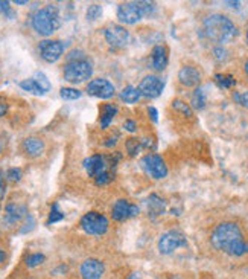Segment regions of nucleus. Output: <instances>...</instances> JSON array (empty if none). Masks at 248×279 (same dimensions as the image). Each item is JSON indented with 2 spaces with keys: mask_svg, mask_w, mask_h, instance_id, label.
<instances>
[{
  "mask_svg": "<svg viewBox=\"0 0 248 279\" xmlns=\"http://www.w3.org/2000/svg\"><path fill=\"white\" fill-rule=\"evenodd\" d=\"M210 243L215 249L225 252L231 256H242L248 253V243L243 241L242 231L234 223H221L215 228L210 237Z\"/></svg>",
  "mask_w": 248,
  "mask_h": 279,
  "instance_id": "nucleus-1",
  "label": "nucleus"
},
{
  "mask_svg": "<svg viewBox=\"0 0 248 279\" xmlns=\"http://www.w3.org/2000/svg\"><path fill=\"white\" fill-rule=\"evenodd\" d=\"M204 34L215 43H228L237 35L234 23L224 14H212L203 22Z\"/></svg>",
  "mask_w": 248,
  "mask_h": 279,
  "instance_id": "nucleus-2",
  "label": "nucleus"
},
{
  "mask_svg": "<svg viewBox=\"0 0 248 279\" xmlns=\"http://www.w3.org/2000/svg\"><path fill=\"white\" fill-rule=\"evenodd\" d=\"M32 26L40 35H51L60 28V13L54 5H47L38 10L32 17Z\"/></svg>",
  "mask_w": 248,
  "mask_h": 279,
  "instance_id": "nucleus-3",
  "label": "nucleus"
},
{
  "mask_svg": "<svg viewBox=\"0 0 248 279\" xmlns=\"http://www.w3.org/2000/svg\"><path fill=\"white\" fill-rule=\"evenodd\" d=\"M93 74V67L87 60H76V61H69L64 66V80L73 84L82 83L88 80Z\"/></svg>",
  "mask_w": 248,
  "mask_h": 279,
  "instance_id": "nucleus-4",
  "label": "nucleus"
},
{
  "mask_svg": "<svg viewBox=\"0 0 248 279\" xmlns=\"http://www.w3.org/2000/svg\"><path fill=\"white\" fill-rule=\"evenodd\" d=\"M81 228L88 235H104L108 229V220L99 212H87L81 218Z\"/></svg>",
  "mask_w": 248,
  "mask_h": 279,
  "instance_id": "nucleus-5",
  "label": "nucleus"
},
{
  "mask_svg": "<svg viewBox=\"0 0 248 279\" xmlns=\"http://www.w3.org/2000/svg\"><path fill=\"white\" fill-rule=\"evenodd\" d=\"M140 166L154 179H163L168 176V166H166L165 160L156 153L145 156L140 162Z\"/></svg>",
  "mask_w": 248,
  "mask_h": 279,
  "instance_id": "nucleus-6",
  "label": "nucleus"
},
{
  "mask_svg": "<svg viewBox=\"0 0 248 279\" xmlns=\"http://www.w3.org/2000/svg\"><path fill=\"white\" fill-rule=\"evenodd\" d=\"M183 246H186V237L184 234L175 229L168 231L159 240V250L162 255H171L172 252H175L178 247H183Z\"/></svg>",
  "mask_w": 248,
  "mask_h": 279,
  "instance_id": "nucleus-7",
  "label": "nucleus"
},
{
  "mask_svg": "<svg viewBox=\"0 0 248 279\" xmlns=\"http://www.w3.org/2000/svg\"><path fill=\"white\" fill-rule=\"evenodd\" d=\"M143 17L145 16L140 2H123L117 8V19L125 25H134Z\"/></svg>",
  "mask_w": 248,
  "mask_h": 279,
  "instance_id": "nucleus-8",
  "label": "nucleus"
},
{
  "mask_svg": "<svg viewBox=\"0 0 248 279\" xmlns=\"http://www.w3.org/2000/svg\"><path fill=\"white\" fill-rule=\"evenodd\" d=\"M41 58L47 63H55L61 58L64 52V46L60 40H43L38 44Z\"/></svg>",
  "mask_w": 248,
  "mask_h": 279,
  "instance_id": "nucleus-9",
  "label": "nucleus"
},
{
  "mask_svg": "<svg viewBox=\"0 0 248 279\" xmlns=\"http://www.w3.org/2000/svg\"><path fill=\"white\" fill-rule=\"evenodd\" d=\"M165 87V80L156 75H148L142 80L140 86H139V92L140 95L146 96V98H157L162 95Z\"/></svg>",
  "mask_w": 248,
  "mask_h": 279,
  "instance_id": "nucleus-10",
  "label": "nucleus"
},
{
  "mask_svg": "<svg viewBox=\"0 0 248 279\" xmlns=\"http://www.w3.org/2000/svg\"><path fill=\"white\" fill-rule=\"evenodd\" d=\"M87 93L101 99H110L114 95V86L105 78H96L87 84Z\"/></svg>",
  "mask_w": 248,
  "mask_h": 279,
  "instance_id": "nucleus-11",
  "label": "nucleus"
},
{
  "mask_svg": "<svg viewBox=\"0 0 248 279\" xmlns=\"http://www.w3.org/2000/svg\"><path fill=\"white\" fill-rule=\"evenodd\" d=\"M104 35L108 44L114 47H125L130 41V32L123 26H119V25H110L105 29Z\"/></svg>",
  "mask_w": 248,
  "mask_h": 279,
  "instance_id": "nucleus-12",
  "label": "nucleus"
},
{
  "mask_svg": "<svg viewBox=\"0 0 248 279\" xmlns=\"http://www.w3.org/2000/svg\"><path fill=\"white\" fill-rule=\"evenodd\" d=\"M79 271H81L82 279H101L104 271H105V265H104L102 261L90 258V259H85L81 264Z\"/></svg>",
  "mask_w": 248,
  "mask_h": 279,
  "instance_id": "nucleus-13",
  "label": "nucleus"
},
{
  "mask_svg": "<svg viewBox=\"0 0 248 279\" xmlns=\"http://www.w3.org/2000/svg\"><path fill=\"white\" fill-rule=\"evenodd\" d=\"M137 214H139V207L133 203H128L123 198L117 200L113 206V211H111V217L116 221H123L127 218L136 217Z\"/></svg>",
  "mask_w": 248,
  "mask_h": 279,
  "instance_id": "nucleus-14",
  "label": "nucleus"
},
{
  "mask_svg": "<svg viewBox=\"0 0 248 279\" xmlns=\"http://www.w3.org/2000/svg\"><path fill=\"white\" fill-rule=\"evenodd\" d=\"M107 165H108L107 157H104L101 154L90 156L88 159L84 160V168L87 170L88 176H91V177H97L99 174L107 171Z\"/></svg>",
  "mask_w": 248,
  "mask_h": 279,
  "instance_id": "nucleus-15",
  "label": "nucleus"
},
{
  "mask_svg": "<svg viewBox=\"0 0 248 279\" xmlns=\"http://www.w3.org/2000/svg\"><path fill=\"white\" fill-rule=\"evenodd\" d=\"M169 60L168 47L165 46H156L151 52V67L157 72H162L166 69Z\"/></svg>",
  "mask_w": 248,
  "mask_h": 279,
  "instance_id": "nucleus-16",
  "label": "nucleus"
},
{
  "mask_svg": "<svg viewBox=\"0 0 248 279\" xmlns=\"http://www.w3.org/2000/svg\"><path fill=\"white\" fill-rule=\"evenodd\" d=\"M178 80L186 87H195L201 81V74L193 66H184L178 74Z\"/></svg>",
  "mask_w": 248,
  "mask_h": 279,
  "instance_id": "nucleus-17",
  "label": "nucleus"
},
{
  "mask_svg": "<svg viewBox=\"0 0 248 279\" xmlns=\"http://www.w3.org/2000/svg\"><path fill=\"white\" fill-rule=\"evenodd\" d=\"M25 215H26V206H23V204L10 203V204L5 207V220H7L8 223H17V221H20Z\"/></svg>",
  "mask_w": 248,
  "mask_h": 279,
  "instance_id": "nucleus-18",
  "label": "nucleus"
},
{
  "mask_svg": "<svg viewBox=\"0 0 248 279\" xmlns=\"http://www.w3.org/2000/svg\"><path fill=\"white\" fill-rule=\"evenodd\" d=\"M23 150H25V153H26L28 156L37 157V156H40V154L43 153L44 144H43V141L38 139V137H28V139H25V142H23Z\"/></svg>",
  "mask_w": 248,
  "mask_h": 279,
  "instance_id": "nucleus-19",
  "label": "nucleus"
},
{
  "mask_svg": "<svg viewBox=\"0 0 248 279\" xmlns=\"http://www.w3.org/2000/svg\"><path fill=\"white\" fill-rule=\"evenodd\" d=\"M146 204H148V211H150V215H160L165 212L166 209V203L163 198H160L157 194H153L150 195V198L146 200Z\"/></svg>",
  "mask_w": 248,
  "mask_h": 279,
  "instance_id": "nucleus-20",
  "label": "nucleus"
},
{
  "mask_svg": "<svg viewBox=\"0 0 248 279\" xmlns=\"http://www.w3.org/2000/svg\"><path fill=\"white\" fill-rule=\"evenodd\" d=\"M116 115H117V107H116V105H113V104H105V105L102 107L101 127H102V128H107Z\"/></svg>",
  "mask_w": 248,
  "mask_h": 279,
  "instance_id": "nucleus-21",
  "label": "nucleus"
},
{
  "mask_svg": "<svg viewBox=\"0 0 248 279\" xmlns=\"http://www.w3.org/2000/svg\"><path fill=\"white\" fill-rule=\"evenodd\" d=\"M139 98H140V92H139V89H136V87H133V86H128V87H125V89L120 92V99H122L123 102H127V104H133V102H136Z\"/></svg>",
  "mask_w": 248,
  "mask_h": 279,
  "instance_id": "nucleus-22",
  "label": "nucleus"
},
{
  "mask_svg": "<svg viewBox=\"0 0 248 279\" xmlns=\"http://www.w3.org/2000/svg\"><path fill=\"white\" fill-rule=\"evenodd\" d=\"M20 87H22L23 90H26V92H29V93H32V95H35V96L44 95V92L40 89V86L35 83L34 78H28V80L22 81V83H20Z\"/></svg>",
  "mask_w": 248,
  "mask_h": 279,
  "instance_id": "nucleus-23",
  "label": "nucleus"
},
{
  "mask_svg": "<svg viewBox=\"0 0 248 279\" xmlns=\"http://www.w3.org/2000/svg\"><path fill=\"white\" fill-rule=\"evenodd\" d=\"M215 81L221 89H231L236 86V80L231 75H222V74H216L215 75Z\"/></svg>",
  "mask_w": 248,
  "mask_h": 279,
  "instance_id": "nucleus-24",
  "label": "nucleus"
},
{
  "mask_svg": "<svg viewBox=\"0 0 248 279\" xmlns=\"http://www.w3.org/2000/svg\"><path fill=\"white\" fill-rule=\"evenodd\" d=\"M192 105H193L196 110H201V108L206 105V96H204V90H203L201 87L195 89L193 96H192Z\"/></svg>",
  "mask_w": 248,
  "mask_h": 279,
  "instance_id": "nucleus-25",
  "label": "nucleus"
},
{
  "mask_svg": "<svg viewBox=\"0 0 248 279\" xmlns=\"http://www.w3.org/2000/svg\"><path fill=\"white\" fill-rule=\"evenodd\" d=\"M142 148H143V142H142V139L131 137V139H128V141H127V150H128V154H130L131 157L137 156V154H139V151H140Z\"/></svg>",
  "mask_w": 248,
  "mask_h": 279,
  "instance_id": "nucleus-26",
  "label": "nucleus"
},
{
  "mask_svg": "<svg viewBox=\"0 0 248 279\" xmlns=\"http://www.w3.org/2000/svg\"><path fill=\"white\" fill-rule=\"evenodd\" d=\"M34 80H35V83L40 86V89H41L44 93L51 90V81L47 80V77H46L43 72H35V75H34Z\"/></svg>",
  "mask_w": 248,
  "mask_h": 279,
  "instance_id": "nucleus-27",
  "label": "nucleus"
},
{
  "mask_svg": "<svg viewBox=\"0 0 248 279\" xmlns=\"http://www.w3.org/2000/svg\"><path fill=\"white\" fill-rule=\"evenodd\" d=\"M64 218V214L60 211L58 204L54 203L51 207V214H49V220H47V225H54V223H58Z\"/></svg>",
  "mask_w": 248,
  "mask_h": 279,
  "instance_id": "nucleus-28",
  "label": "nucleus"
},
{
  "mask_svg": "<svg viewBox=\"0 0 248 279\" xmlns=\"http://www.w3.org/2000/svg\"><path fill=\"white\" fill-rule=\"evenodd\" d=\"M60 95H61V98L66 99V101H73V99L81 98V92L76 90V89H72V87H63V89L60 90Z\"/></svg>",
  "mask_w": 248,
  "mask_h": 279,
  "instance_id": "nucleus-29",
  "label": "nucleus"
},
{
  "mask_svg": "<svg viewBox=\"0 0 248 279\" xmlns=\"http://www.w3.org/2000/svg\"><path fill=\"white\" fill-rule=\"evenodd\" d=\"M172 107H174L177 111H180L181 115L187 116V118H190V116H192V110H190V107H189L186 102H183L181 99H175V101L172 102Z\"/></svg>",
  "mask_w": 248,
  "mask_h": 279,
  "instance_id": "nucleus-30",
  "label": "nucleus"
},
{
  "mask_svg": "<svg viewBox=\"0 0 248 279\" xmlns=\"http://www.w3.org/2000/svg\"><path fill=\"white\" fill-rule=\"evenodd\" d=\"M46 259V256L43 253H32L29 256H26V265L28 267H37L40 264H43Z\"/></svg>",
  "mask_w": 248,
  "mask_h": 279,
  "instance_id": "nucleus-31",
  "label": "nucleus"
},
{
  "mask_svg": "<svg viewBox=\"0 0 248 279\" xmlns=\"http://www.w3.org/2000/svg\"><path fill=\"white\" fill-rule=\"evenodd\" d=\"M114 179V171H104L102 174H99L97 177H94V182H96V185H107V183H110L111 180Z\"/></svg>",
  "mask_w": 248,
  "mask_h": 279,
  "instance_id": "nucleus-32",
  "label": "nucleus"
},
{
  "mask_svg": "<svg viewBox=\"0 0 248 279\" xmlns=\"http://www.w3.org/2000/svg\"><path fill=\"white\" fill-rule=\"evenodd\" d=\"M101 14H102V8H101V5H90L88 7V10H87V19L88 20H96V19H99L101 17Z\"/></svg>",
  "mask_w": 248,
  "mask_h": 279,
  "instance_id": "nucleus-33",
  "label": "nucleus"
},
{
  "mask_svg": "<svg viewBox=\"0 0 248 279\" xmlns=\"http://www.w3.org/2000/svg\"><path fill=\"white\" fill-rule=\"evenodd\" d=\"M7 179H8V180H11V182H17V180H20V179H22V170H19V168H11V170H8V173H7Z\"/></svg>",
  "mask_w": 248,
  "mask_h": 279,
  "instance_id": "nucleus-34",
  "label": "nucleus"
},
{
  "mask_svg": "<svg viewBox=\"0 0 248 279\" xmlns=\"http://www.w3.org/2000/svg\"><path fill=\"white\" fill-rule=\"evenodd\" d=\"M234 99L240 105H243L245 108H248V92H245V93H234Z\"/></svg>",
  "mask_w": 248,
  "mask_h": 279,
  "instance_id": "nucleus-35",
  "label": "nucleus"
},
{
  "mask_svg": "<svg viewBox=\"0 0 248 279\" xmlns=\"http://www.w3.org/2000/svg\"><path fill=\"white\" fill-rule=\"evenodd\" d=\"M213 53H215V57H216L218 60H224V58L227 57V50L222 49V47H215V49H213Z\"/></svg>",
  "mask_w": 248,
  "mask_h": 279,
  "instance_id": "nucleus-36",
  "label": "nucleus"
},
{
  "mask_svg": "<svg viewBox=\"0 0 248 279\" xmlns=\"http://www.w3.org/2000/svg\"><path fill=\"white\" fill-rule=\"evenodd\" d=\"M123 127H125V130H128V131H131V133H134V131L137 130V124H136V121H133V119L125 121Z\"/></svg>",
  "mask_w": 248,
  "mask_h": 279,
  "instance_id": "nucleus-37",
  "label": "nucleus"
},
{
  "mask_svg": "<svg viewBox=\"0 0 248 279\" xmlns=\"http://www.w3.org/2000/svg\"><path fill=\"white\" fill-rule=\"evenodd\" d=\"M0 11H2L5 16H13V11H11V7L8 2H0Z\"/></svg>",
  "mask_w": 248,
  "mask_h": 279,
  "instance_id": "nucleus-38",
  "label": "nucleus"
},
{
  "mask_svg": "<svg viewBox=\"0 0 248 279\" xmlns=\"http://www.w3.org/2000/svg\"><path fill=\"white\" fill-rule=\"evenodd\" d=\"M148 113H150V118L154 121V122H157L159 121V111H157V108L156 107H148Z\"/></svg>",
  "mask_w": 248,
  "mask_h": 279,
  "instance_id": "nucleus-39",
  "label": "nucleus"
},
{
  "mask_svg": "<svg viewBox=\"0 0 248 279\" xmlns=\"http://www.w3.org/2000/svg\"><path fill=\"white\" fill-rule=\"evenodd\" d=\"M7 111H8V104L4 98H0V118L5 116Z\"/></svg>",
  "mask_w": 248,
  "mask_h": 279,
  "instance_id": "nucleus-40",
  "label": "nucleus"
},
{
  "mask_svg": "<svg viewBox=\"0 0 248 279\" xmlns=\"http://www.w3.org/2000/svg\"><path fill=\"white\" fill-rule=\"evenodd\" d=\"M26 225H28V226H25V228H22V229H20V232H22V234H25V232H28V231H31V229L34 228V218H32V217H28Z\"/></svg>",
  "mask_w": 248,
  "mask_h": 279,
  "instance_id": "nucleus-41",
  "label": "nucleus"
},
{
  "mask_svg": "<svg viewBox=\"0 0 248 279\" xmlns=\"http://www.w3.org/2000/svg\"><path fill=\"white\" fill-rule=\"evenodd\" d=\"M4 195H5V185L2 182V177H0V200L4 198Z\"/></svg>",
  "mask_w": 248,
  "mask_h": 279,
  "instance_id": "nucleus-42",
  "label": "nucleus"
},
{
  "mask_svg": "<svg viewBox=\"0 0 248 279\" xmlns=\"http://www.w3.org/2000/svg\"><path fill=\"white\" fill-rule=\"evenodd\" d=\"M127 279H140V276H139V273H130V276L127 277Z\"/></svg>",
  "mask_w": 248,
  "mask_h": 279,
  "instance_id": "nucleus-43",
  "label": "nucleus"
},
{
  "mask_svg": "<svg viewBox=\"0 0 248 279\" xmlns=\"http://www.w3.org/2000/svg\"><path fill=\"white\" fill-rule=\"evenodd\" d=\"M5 258H7V253H5L2 249H0V262H4V261H5Z\"/></svg>",
  "mask_w": 248,
  "mask_h": 279,
  "instance_id": "nucleus-44",
  "label": "nucleus"
},
{
  "mask_svg": "<svg viewBox=\"0 0 248 279\" xmlns=\"http://www.w3.org/2000/svg\"><path fill=\"white\" fill-rule=\"evenodd\" d=\"M243 71H245V74H246V77H248V60H246L245 64H243Z\"/></svg>",
  "mask_w": 248,
  "mask_h": 279,
  "instance_id": "nucleus-45",
  "label": "nucleus"
},
{
  "mask_svg": "<svg viewBox=\"0 0 248 279\" xmlns=\"http://www.w3.org/2000/svg\"><path fill=\"white\" fill-rule=\"evenodd\" d=\"M0 153H2V142H0Z\"/></svg>",
  "mask_w": 248,
  "mask_h": 279,
  "instance_id": "nucleus-46",
  "label": "nucleus"
},
{
  "mask_svg": "<svg viewBox=\"0 0 248 279\" xmlns=\"http://www.w3.org/2000/svg\"><path fill=\"white\" fill-rule=\"evenodd\" d=\"M246 41H248V29H246Z\"/></svg>",
  "mask_w": 248,
  "mask_h": 279,
  "instance_id": "nucleus-47",
  "label": "nucleus"
}]
</instances>
